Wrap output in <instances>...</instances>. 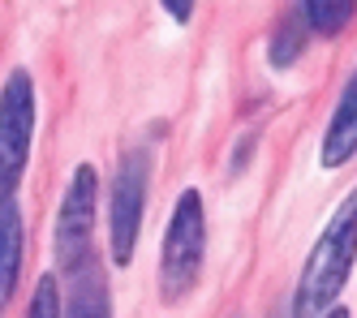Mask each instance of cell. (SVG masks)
<instances>
[{
	"instance_id": "8992f818",
	"label": "cell",
	"mask_w": 357,
	"mask_h": 318,
	"mask_svg": "<svg viewBox=\"0 0 357 318\" xmlns=\"http://www.w3.org/2000/svg\"><path fill=\"white\" fill-rule=\"evenodd\" d=\"M69 288L61 297V318H112V288L99 254H91L82 267L65 271Z\"/></svg>"
},
{
	"instance_id": "277c9868",
	"label": "cell",
	"mask_w": 357,
	"mask_h": 318,
	"mask_svg": "<svg viewBox=\"0 0 357 318\" xmlns=\"http://www.w3.org/2000/svg\"><path fill=\"white\" fill-rule=\"evenodd\" d=\"M146 194H151V155L138 146L116 164L112 190H108V250L116 267H130V258L138 250Z\"/></svg>"
},
{
	"instance_id": "7c38bea8",
	"label": "cell",
	"mask_w": 357,
	"mask_h": 318,
	"mask_svg": "<svg viewBox=\"0 0 357 318\" xmlns=\"http://www.w3.org/2000/svg\"><path fill=\"white\" fill-rule=\"evenodd\" d=\"M160 5H164V13H168L176 26H185V22L194 17V5H198V0H160Z\"/></svg>"
},
{
	"instance_id": "ba28073f",
	"label": "cell",
	"mask_w": 357,
	"mask_h": 318,
	"mask_svg": "<svg viewBox=\"0 0 357 318\" xmlns=\"http://www.w3.org/2000/svg\"><path fill=\"white\" fill-rule=\"evenodd\" d=\"M22 211L13 202L0 206V318H5L13 293H17V280H22Z\"/></svg>"
},
{
	"instance_id": "7a4b0ae2",
	"label": "cell",
	"mask_w": 357,
	"mask_h": 318,
	"mask_svg": "<svg viewBox=\"0 0 357 318\" xmlns=\"http://www.w3.org/2000/svg\"><path fill=\"white\" fill-rule=\"evenodd\" d=\"M202 258H207V206H202L198 190H185L172 206L160 245V297L168 305L194 293L202 275Z\"/></svg>"
},
{
	"instance_id": "9c48e42d",
	"label": "cell",
	"mask_w": 357,
	"mask_h": 318,
	"mask_svg": "<svg viewBox=\"0 0 357 318\" xmlns=\"http://www.w3.org/2000/svg\"><path fill=\"white\" fill-rule=\"evenodd\" d=\"M357 17V0H301V22L314 35H340L344 26Z\"/></svg>"
},
{
	"instance_id": "6da1fadb",
	"label": "cell",
	"mask_w": 357,
	"mask_h": 318,
	"mask_svg": "<svg viewBox=\"0 0 357 318\" xmlns=\"http://www.w3.org/2000/svg\"><path fill=\"white\" fill-rule=\"evenodd\" d=\"M357 262V185L344 194V202L331 211L327 228L319 232L314 250L305 254V267L293 293L297 318H323L331 305H340V293Z\"/></svg>"
},
{
	"instance_id": "3957f363",
	"label": "cell",
	"mask_w": 357,
	"mask_h": 318,
	"mask_svg": "<svg viewBox=\"0 0 357 318\" xmlns=\"http://www.w3.org/2000/svg\"><path fill=\"white\" fill-rule=\"evenodd\" d=\"M35 121H39L35 82L26 69H13L0 86V206L13 202L22 176H26Z\"/></svg>"
},
{
	"instance_id": "8fae6325",
	"label": "cell",
	"mask_w": 357,
	"mask_h": 318,
	"mask_svg": "<svg viewBox=\"0 0 357 318\" xmlns=\"http://www.w3.org/2000/svg\"><path fill=\"white\" fill-rule=\"evenodd\" d=\"M26 318H61V284H56V275H39L35 297L26 305Z\"/></svg>"
},
{
	"instance_id": "5b68a950",
	"label": "cell",
	"mask_w": 357,
	"mask_h": 318,
	"mask_svg": "<svg viewBox=\"0 0 357 318\" xmlns=\"http://www.w3.org/2000/svg\"><path fill=\"white\" fill-rule=\"evenodd\" d=\"M95 215H99V172L91 164H78L65 185V198L56 211L52 250L61 271H73L95 254Z\"/></svg>"
},
{
	"instance_id": "5bb4252c",
	"label": "cell",
	"mask_w": 357,
	"mask_h": 318,
	"mask_svg": "<svg viewBox=\"0 0 357 318\" xmlns=\"http://www.w3.org/2000/svg\"><path fill=\"white\" fill-rule=\"evenodd\" d=\"M323 318H349V310H344V305H331V310H327Z\"/></svg>"
},
{
	"instance_id": "52a82bcc",
	"label": "cell",
	"mask_w": 357,
	"mask_h": 318,
	"mask_svg": "<svg viewBox=\"0 0 357 318\" xmlns=\"http://www.w3.org/2000/svg\"><path fill=\"white\" fill-rule=\"evenodd\" d=\"M353 155H357V69H353V77L344 82V91L336 99V112H331L323 146H319L323 168H340Z\"/></svg>"
},
{
	"instance_id": "4fadbf2b",
	"label": "cell",
	"mask_w": 357,
	"mask_h": 318,
	"mask_svg": "<svg viewBox=\"0 0 357 318\" xmlns=\"http://www.w3.org/2000/svg\"><path fill=\"white\" fill-rule=\"evenodd\" d=\"M267 318H297V314H293V297H289V301H280V305H275Z\"/></svg>"
},
{
	"instance_id": "30bf717a",
	"label": "cell",
	"mask_w": 357,
	"mask_h": 318,
	"mask_svg": "<svg viewBox=\"0 0 357 318\" xmlns=\"http://www.w3.org/2000/svg\"><path fill=\"white\" fill-rule=\"evenodd\" d=\"M305 35H310V26L301 22V13H293V17L280 22V26H275V35H271V65H275V69L293 65V61H297V52H301V43H305Z\"/></svg>"
}]
</instances>
